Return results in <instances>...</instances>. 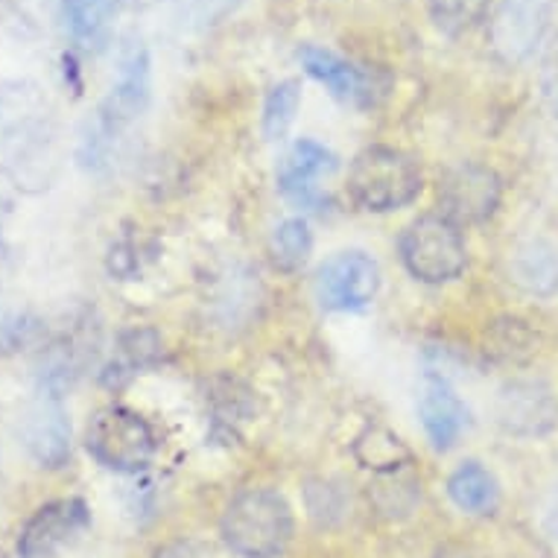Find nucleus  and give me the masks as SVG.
Segmentation results:
<instances>
[{
	"label": "nucleus",
	"mask_w": 558,
	"mask_h": 558,
	"mask_svg": "<svg viewBox=\"0 0 558 558\" xmlns=\"http://www.w3.org/2000/svg\"><path fill=\"white\" fill-rule=\"evenodd\" d=\"M547 530H549V535H553V538H558V506H556V509H553V512H549Z\"/></svg>",
	"instance_id": "obj_28"
},
{
	"label": "nucleus",
	"mask_w": 558,
	"mask_h": 558,
	"mask_svg": "<svg viewBox=\"0 0 558 558\" xmlns=\"http://www.w3.org/2000/svg\"><path fill=\"white\" fill-rule=\"evenodd\" d=\"M337 170V156L325 149L316 141H299L287 158L278 167V184H281V191L290 196L299 205H319V187H316V179L322 173H333Z\"/></svg>",
	"instance_id": "obj_12"
},
{
	"label": "nucleus",
	"mask_w": 558,
	"mask_h": 558,
	"mask_svg": "<svg viewBox=\"0 0 558 558\" xmlns=\"http://www.w3.org/2000/svg\"><path fill=\"white\" fill-rule=\"evenodd\" d=\"M436 558H476L471 549H462V547H450V549H441Z\"/></svg>",
	"instance_id": "obj_27"
},
{
	"label": "nucleus",
	"mask_w": 558,
	"mask_h": 558,
	"mask_svg": "<svg viewBox=\"0 0 558 558\" xmlns=\"http://www.w3.org/2000/svg\"><path fill=\"white\" fill-rule=\"evenodd\" d=\"M45 120L47 106L36 88L19 85L15 92H3L0 94V147H10L15 153L38 147Z\"/></svg>",
	"instance_id": "obj_14"
},
{
	"label": "nucleus",
	"mask_w": 558,
	"mask_h": 558,
	"mask_svg": "<svg viewBox=\"0 0 558 558\" xmlns=\"http://www.w3.org/2000/svg\"><path fill=\"white\" fill-rule=\"evenodd\" d=\"M500 191L504 187H500V179L492 167L462 161L441 175V217L453 226L488 220L500 205Z\"/></svg>",
	"instance_id": "obj_6"
},
{
	"label": "nucleus",
	"mask_w": 558,
	"mask_h": 558,
	"mask_svg": "<svg viewBox=\"0 0 558 558\" xmlns=\"http://www.w3.org/2000/svg\"><path fill=\"white\" fill-rule=\"evenodd\" d=\"M348 191L366 211H395L418 196L422 170L401 149L372 147L354 158Z\"/></svg>",
	"instance_id": "obj_2"
},
{
	"label": "nucleus",
	"mask_w": 558,
	"mask_h": 558,
	"mask_svg": "<svg viewBox=\"0 0 558 558\" xmlns=\"http://www.w3.org/2000/svg\"><path fill=\"white\" fill-rule=\"evenodd\" d=\"M497 418L506 430L518 436H544L556 427L558 403L549 386L514 380L504 386V392L497 398Z\"/></svg>",
	"instance_id": "obj_11"
},
{
	"label": "nucleus",
	"mask_w": 558,
	"mask_h": 558,
	"mask_svg": "<svg viewBox=\"0 0 558 558\" xmlns=\"http://www.w3.org/2000/svg\"><path fill=\"white\" fill-rule=\"evenodd\" d=\"M92 523V512L83 500L64 497L45 504L19 535L21 558H56L64 547H71Z\"/></svg>",
	"instance_id": "obj_7"
},
{
	"label": "nucleus",
	"mask_w": 558,
	"mask_h": 558,
	"mask_svg": "<svg viewBox=\"0 0 558 558\" xmlns=\"http://www.w3.org/2000/svg\"><path fill=\"white\" fill-rule=\"evenodd\" d=\"M500 333L504 337H497L495 342H492V354H497V357L504 360H521V357H530L532 354V333L526 328H523V322L512 319V322H504L500 325Z\"/></svg>",
	"instance_id": "obj_25"
},
{
	"label": "nucleus",
	"mask_w": 558,
	"mask_h": 558,
	"mask_svg": "<svg viewBox=\"0 0 558 558\" xmlns=\"http://www.w3.org/2000/svg\"><path fill=\"white\" fill-rule=\"evenodd\" d=\"M401 257L418 281L445 284L465 269V240L445 217H422L403 231Z\"/></svg>",
	"instance_id": "obj_4"
},
{
	"label": "nucleus",
	"mask_w": 558,
	"mask_h": 558,
	"mask_svg": "<svg viewBox=\"0 0 558 558\" xmlns=\"http://www.w3.org/2000/svg\"><path fill=\"white\" fill-rule=\"evenodd\" d=\"M427 10L439 33L457 38L471 33L485 19L488 0H427Z\"/></svg>",
	"instance_id": "obj_21"
},
{
	"label": "nucleus",
	"mask_w": 558,
	"mask_h": 558,
	"mask_svg": "<svg viewBox=\"0 0 558 558\" xmlns=\"http://www.w3.org/2000/svg\"><path fill=\"white\" fill-rule=\"evenodd\" d=\"M299 62L304 64V71L328 88L337 100L354 102V106H372V102L386 94V85H377V74L368 68L348 62L339 53L328 50V47L304 45L299 50Z\"/></svg>",
	"instance_id": "obj_9"
},
{
	"label": "nucleus",
	"mask_w": 558,
	"mask_h": 558,
	"mask_svg": "<svg viewBox=\"0 0 558 558\" xmlns=\"http://www.w3.org/2000/svg\"><path fill=\"white\" fill-rule=\"evenodd\" d=\"M380 269L363 252L330 257L316 275V295L325 311H360L377 295Z\"/></svg>",
	"instance_id": "obj_8"
},
{
	"label": "nucleus",
	"mask_w": 558,
	"mask_h": 558,
	"mask_svg": "<svg viewBox=\"0 0 558 558\" xmlns=\"http://www.w3.org/2000/svg\"><path fill=\"white\" fill-rule=\"evenodd\" d=\"M149 102V56L144 47H129V53L120 62V74L111 85V94L100 106V118L94 123V135H88L83 149L85 165L100 161L102 149L118 135L120 129L141 118V111Z\"/></svg>",
	"instance_id": "obj_5"
},
{
	"label": "nucleus",
	"mask_w": 558,
	"mask_h": 558,
	"mask_svg": "<svg viewBox=\"0 0 558 558\" xmlns=\"http://www.w3.org/2000/svg\"><path fill=\"white\" fill-rule=\"evenodd\" d=\"M153 558H214L211 549L199 544V541H173L161 547Z\"/></svg>",
	"instance_id": "obj_26"
},
{
	"label": "nucleus",
	"mask_w": 558,
	"mask_h": 558,
	"mask_svg": "<svg viewBox=\"0 0 558 558\" xmlns=\"http://www.w3.org/2000/svg\"><path fill=\"white\" fill-rule=\"evenodd\" d=\"M158 354H161V345H158V337L153 330H126L120 337L114 357L102 372V380L109 386L126 384L129 377H135L141 368L153 366Z\"/></svg>",
	"instance_id": "obj_19"
},
{
	"label": "nucleus",
	"mask_w": 558,
	"mask_h": 558,
	"mask_svg": "<svg viewBox=\"0 0 558 558\" xmlns=\"http://www.w3.org/2000/svg\"><path fill=\"white\" fill-rule=\"evenodd\" d=\"M549 0H506L497 15V47L509 59H518L538 41L541 29L547 24Z\"/></svg>",
	"instance_id": "obj_15"
},
{
	"label": "nucleus",
	"mask_w": 558,
	"mask_h": 558,
	"mask_svg": "<svg viewBox=\"0 0 558 558\" xmlns=\"http://www.w3.org/2000/svg\"><path fill=\"white\" fill-rule=\"evenodd\" d=\"M299 102H302V92H299V83H295V80H287V83L275 85L264 102L266 141H281V137L287 135V129L293 126Z\"/></svg>",
	"instance_id": "obj_23"
},
{
	"label": "nucleus",
	"mask_w": 558,
	"mask_h": 558,
	"mask_svg": "<svg viewBox=\"0 0 558 558\" xmlns=\"http://www.w3.org/2000/svg\"><path fill=\"white\" fill-rule=\"evenodd\" d=\"M313 248V234L307 229V222L304 220H287L281 222L272 234V257L275 266L278 269H284V272H295V269H302L307 264V257H311Z\"/></svg>",
	"instance_id": "obj_22"
},
{
	"label": "nucleus",
	"mask_w": 558,
	"mask_h": 558,
	"mask_svg": "<svg viewBox=\"0 0 558 558\" xmlns=\"http://www.w3.org/2000/svg\"><path fill=\"white\" fill-rule=\"evenodd\" d=\"M450 500L468 514H492L500 504L495 474L480 462H465L453 471L448 483Z\"/></svg>",
	"instance_id": "obj_18"
},
{
	"label": "nucleus",
	"mask_w": 558,
	"mask_h": 558,
	"mask_svg": "<svg viewBox=\"0 0 558 558\" xmlns=\"http://www.w3.org/2000/svg\"><path fill=\"white\" fill-rule=\"evenodd\" d=\"M118 0H62L64 27L83 50H100L111 36Z\"/></svg>",
	"instance_id": "obj_16"
},
{
	"label": "nucleus",
	"mask_w": 558,
	"mask_h": 558,
	"mask_svg": "<svg viewBox=\"0 0 558 558\" xmlns=\"http://www.w3.org/2000/svg\"><path fill=\"white\" fill-rule=\"evenodd\" d=\"M368 495L380 512L389 514V518H401V514H410L412 506L418 504V483L412 476H403L401 468H398V471L380 474V480Z\"/></svg>",
	"instance_id": "obj_24"
},
{
	"label": "nucleus",
	"mask_w": 558,
	"mask_h": 558,
	"mask_svg": "<svg viewBox=\"0 0 558 558\" xmlns=\"http://www.w3.org/2000/svg\"><path fill=\"white\" fill-rule=\"evenodd\" d=\"M422 424L427 436H430L433 448L448 450L457 445L462 430L468 427V410L465 403L459 401V395L450 389L445 377H427L422 389Z\"/></svg>",
	"instance_id": "obj_13"
},
{
	"label": "nucleus",
	"mask_w": 558,
	"mask_h": 558,
	"mask_svg": "<svg viewBox=\"0 0 558 558\" xmlns=\"http://www.w3.org/2000/svg\"><path fill=\"white\" fill-rule=\"evenodd\" d=\"M222 538L243 558H278L293 538L290 504L269 488H248L222 514Z\"/></svg>",
	"instance_id": "obj_1"
},
{
	"label": "nucleus",
	"mask_w": 558,
	"mask_h": 558,
	"mask_svg": "<svg viewBox=\"0 0 558 558\" xmlns=\"http://www.w3.org/2000/svg\"><path fill=\"white\" fill-rule=\"evenodd\" d=\"M85 448L102 468L120 474H137L156 453V436L137 412L111 403L94 412L85 430Z\"/></svg>",
	"instance_id": "obj_3"
},
{
	"label": "nucleus",
	"mask_w": 558,
	"mask_h": 558,
	"mask_svg": "<svg viewBox=\"0 0 558 558\" xmlns=\"http://www.w3.org/2000/svg\"><path fill=\"white\" fill-rule=\"evenodd\" d=\"M514 281L532 295H553L558 290V246L549 240H526L512 257Z\"/></svg>",
	"instance_id": "obj_17"
},
{
	"label": "nucleus",
	"mask_w": 558,
	"mask_h": 558,
	"mask_svg": "<svg viewBox=\"0 0 558 558\" xmlns=\"http://www.w3.org/2000/svg\"><path fill=\"white\" fill-rule=\"evenodd\" d=\"M354 450H357L360 462L377 471V474H389V471H398V468L410 462V450L403 448V441L398 436H392L384 427H368L357 439Z\"/></svg>",
	"instance_id": "obj_20"
},
{
	"label": "nucleus",
	"mask_w": 558,
	"mask_h": 558,
	"mask_svg": "<svg viewBox=\"0 0 558 558\" xmlns=\"http://www.w3.org/2000/svg\"><path fill=\"white\" fill-rule=\"evenodd\" d=\"M21 439L27 445L29 457L41 468H62L71 457V424L64 418L59 395L41 392L33 407H29Z\"/></svg>",
	"instance_id": "obj_10"
}]
</instances>
